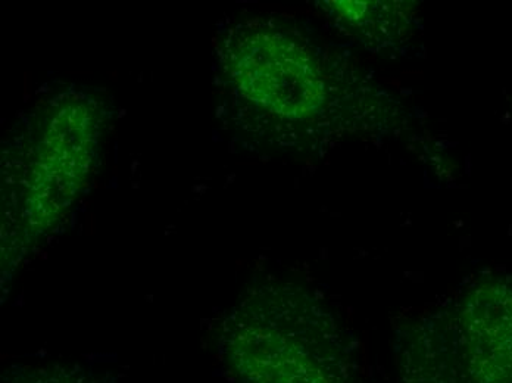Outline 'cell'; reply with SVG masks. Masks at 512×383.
<instances>
[{
    "label": "cell",
    "mask_w": 512,
    "mask_h": 383,
    "mask_svg": "<svg viewBox=\"0 0 512 383\" xmlns=\"http://www.w3.org/2000/svg\"><path fill=\"white\" fill-rule=\"evenodd\" d=\"M224 126L246 149L324 155L345 140L408 129L401 102L348 55L282 15H243L218 33Z\"/></svg>",
    "instance_id": "1"
},
{
    "label": "cell",
    "mask_w": 512,
    "mask_h": 383,
    "mask_svg": "<svg viewBox=\"0 0 512 383\" xmlns=\"http://www.w3.org/2000/svg\"><path fill=\"white\" fill-rule=\"evenodd\" d=\"M111 104L98 90H53L15 124L2 151L3 283L70 214L95 176Z\"/></svg>",
    "instance_id": "2"
},
{
    "label": "cell",
    "mask_w": 512,
    "mask_h": 383,
    "mask_svg": "<svg viewBox=\"0 0 512 383\" xmlns=\"http://www.w3.org/2000/svg\"><path fill=\"white\" fill-rule=\"evenodd\" d=\"M218 348L236 383H358L348 330L293 283L249 288L221 323Z\"/></svg>",
    "instance_id": "3"
},
{
    "label": "cell",
    "mask_w": 512,
    "mask_h": 383,
    "mask_svg": "<svg viewBox=\"0 0 512 383\" xmlns=\"http://www.w3.org/2000/svg\"><path fill=\"white\" fill-rule=\"evenodd\" d=\"M396 354L399 383H512L511 277H485L411 323Z\"/></svg>",
    "instance_id": "4"
},
{
    "label": "cell",
    "mask_w": 512,
    "mask_h": 383,
    "mask_svg": "<svg viewBox=\"0 0 512 383\" xmlns=\"http://www.w3.org/2000/svg\"><path fill=\"white\" fill-rule=\"evenodd\" d=\"M330 20L343 33L376 52L404 45L414 14L405 2H324Z\"/></svg>",
    "instance_id": "5"
},
{
    "label": "cell",
    "mask_w": 512,
    "mask_h": 383,
    "mask_svg": "<svg viewBox=\"0 0 512 383\" xmlns=\"http://www.w3.org/2000/svg\"><path fill=\"white\" fill-rule=\"evenodd\" d=\"M3 383H101L80 367L51 366L15 367L3 376Z\"/></svg>",
    "instance_id": "6"
}]
</instances>
